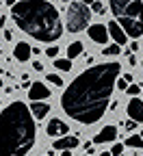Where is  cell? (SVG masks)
Listing matches in <instances>:
<instances>
[{"label":"cell","mask_w":143,"mask_h":156,"mask_svg":"<svg viewBox=\"0 0 143 156\" xmlns=\"http://www.w3.org/2000/svg\"><path fill=\"white\" fill-rule=\"evenodd\" d=\"M80 2H85V5H91V2H93V0H80Z\"/></svg>","instance_id":"32"},{"label":"cell","mask_w":143,"mask_h":156,"mask_svg":"<svg viewBox=\"0 0 143 156\" xmlns=\"http://www.w3.org/2000/svg\"><path fill=\"white\" fill-rule=\"evenodd\" d=\"M37 139V126L30 108L15 100L0 113V156H26Z\"/></svg>","instance_id":"2"},{"label":"cell","mask_w":143,"mask_h":156,"mask_svg":"<svg viewBox=\"0 0 143 156\" xmlns=\"http://www.w3.org/2000/svg\"><path fill=\"white\" fill-rule=\"evenodd\" d=\"M85 152L91 156V154H93V145H89V143H87V145H85Z\"/></svg>","instance_id":"29"},{"label":"cell","mask_w":143,"mask_h":156,"mask_svg":"<svg viewBox=\"0 0 143 156\" xmlns=\"http://www.w3.org/2000/svg\"><path fill=\"white\" fill-rule=\"evenodd\" d=\"M54 67L59 72H70L72 69V58H54Z\"/></svg>","instance_id":"16"},{"label":"cell","mask_w":143,"mask_h":156,"mask_svg":"<svg viewBox=\"0 0 143 156\" xmlns=\"http://www.w3.org/2000/svg\"><path fill=\"white\" fill-rule=\"evenodd\" d=\"M91 7H93V11H95V13H104V5H102L100 0H93Z\"/></svg>","instance_id":"22"},{"label":"cell","mask_w":143,"mask_h":156,"mask_svg":"<svg viewBox=\"0 0 143 156\" xmlns=\"http://www.w3.org/2000/svg\"><path fill=\"white\" fill-rule=\"evenodd\" d=\"M46 156H48V154H46Z\"/></svg>","instance_id":"39"},{"label":"cell","mask_w":143,"mask_h":156,"mask_svg":"<svg viewBox=\"0 0 143 156\" xmlns=\"http://www.w3.org/2000/svg\"><path fill=\"white\" fill-rule=\"evenodd\" d=\"M30 113H33V117L35 119H44V117L50 113V106L46 104V102H33V106H30Z\"/></svg>","instance_id":"14"},{"label":"cell","mask_w":143,"mask_h":156,"mask_svg":"<svg viewBox=\"0 0 143 156\" xmlns=\"http://www.w3.org/2000/svg\"><path fill=\"white\" fill-rule=\"evenodd\" d=\"M119 69V63H100L78 74L61 95L65 115L85 126L100 122L109 108Z\"/></svg>","instance_id":"1"},{"label":"cell","mask_w":143,"mask_h":156,"mask_svg":"<svg viewBox=\"0 0 143 156\" xmlns=\"http://www.w3.org/2000/svg\"><path fill=\"white\" fill-rule=\"evenodd\" d=\"M117 139V128L115 126H104L95 136H93V143H111Z\"/></svg>","instance_id":"10"},{"label":"cell","mask_w":143,"mask_h":156,"mask_svg":"<svg viewBox=\"0 0 143 156\" xmlns=\"http://www.w3.org/2000/svg\"><path fill=\"white\" fill-rule=\"evenodd\" d=\"M5 2H7V5H11V7H13V5H15V2H17V0H5Z\"/></svg>","instance_id":"31"},{"label":"cell","mask_w":143,"mask_h":156,"mask_svg":"<svg viewBox=\"0 0 143 156\" xmlns=\"http://www.w3.org/2000/svg\"><path fill=\"white\" fill-rule=\"evenodd\" d=\"M137 50H139V44L132 41V44H130V52H137Z\"/></svg>","instance_id":"28"},{"label":"cell","mask_w":143,"mask_h":156,"mask_svg":"<svg viewBox=\"0 0 143 156\" xmlns=\"http://www.w3.org/2000/svg\"><path fill=\"white\" fill-rule=\"evenodd\" d=\"M85 156H89V154H85Z\"/></svg>","instance_id":"37"},{"label":"cell","mask_w":143,"mask_h":156,"mask_svg":"<svg viewBox=\"0 0 143 156\" xmlns=\"http://www.w3.org/2000/svg\"><path fill=\"white\" fill-rule=\"evenodd\" d=\"M0 5H2V2H0Z\"/></svg>","instance_id":"38"},{"label":"cell","mask_w":143,"mask_h":156,"mask_svg":"<svg viewBox=\"0 0 143 156\" xmlns=\"http://www.w3.org/2000/svg\"><path fill=\"white\" fill-rule=\"evenodd\" d=\"M106 28H109V37L115 39V44H117V46H124V44L128 41V35L124 33V28H121L117 22H109Z\"/></svg>","instance_id":"9"},{"label":"cell","mask_w":143,"mask_h":156,"mask_svg":"<svg viewBox=\"0 0 143 156\" xmlns=\"http://www.w3.org/2000/svg\"><path fill=\"white\" fill-rule=\"evenodd\" d=\"M100 156H111V152H102V154H100Z\"/></svg>","instance_id":"33"},{"label":"cell","mask_w":143,"mask_h":156,"mask_svg":"<svg viewBox=\"0 0 143 156\" xmlns=\"http://www.w3.org/2000/svg\"><path fill=\"white\" fill-rule=\"evenodd\" d=\"M89 28V39H93L95 44H106L109 41V28L104 24H91Z\"/></svg>","instance_id":"6"},{"label":"cell","mask_w":143,"mask_h":156,"mask_svg":"<svg viewBox=\"0 0 143 156\" xmlns=\"http://www.w3.org/2000/svg\"><path fill=\"white\" fill-rule=\"evenodd\" d=\"M128 63H130V65H137V56H134V54L128 56Z\"/></svg>","instance_id":"27"},{"label":"cell","mask_w":143,"mask_h":156,"mask_svg":"<svg viewBox=\"0 0 143 156\" xmlns=\"http://www.w3.org/2000/svg\"><path fill=\"white\" fill-rule=\"evenodd\" d=\"M61 2H70V0H61Z\"/></svg>","instance_id":"34"},{"label":"cell","mask_w":143,"mask_h":156,"mask_svg":"<svg viewBox=\"0 0 143 156\" xmlns=\"http://www.w3.org/2000/svg\"><path fill=\"white\" fill-rule=\"evenodd\" d=\"M126 111H128V117H130V119H134L137 124L143 122V100L132 98V100L128 102V106H126Z\"/></svg>","instance_id":"8"},{"label":"cell","mask_w":143,"mask_h":156,"mask_svg":"<svg viewBox=\"0 0 143 156\" xmlns=\"http://www.w3.org/2000/svg\"><path fill=\"white\" fill-rule=\"evenodd\" d=\"M61 156H72V150H63V152H61Z\"/></svg>","instance_id":"30"},{"label":"cell","mask_w":143,"mask_h":156,"mask_svg":"<svg viewBox=\"0 0 143 156\" xmlns=\"http://www.w3.org/2000/svg\"><path fill=\"white\" fill-rule=\"evenodd\" d=\"M141 139H143V130H141Z\"/></svg>","instance_id":"35"},{"label":"cell","mask_w":143,"mask_h":156,"mask_svg":"<svg viewBox=\"0 0 143 156\" xmlns=\"http://www.w3.org/2000/svg\"><path fill=\"white\" fill-rule=\"evenodd\" d=\"M115 85H117L121 91H126V89H128V80H126V78H119V80H115Z\"/></svg>","instance_id":"24"},{"label":"cell","mask_w":143,"mask_h":156,"mask_svg":"<svg viewBox=\"0 0 143 156\" xmlns=\"http://www.w3.org/2000/svg\"><path fill=\"white\" fill-rule=\"evenodd\" d=\"M30 91H28V98L33 102H39V100H46V98L50 95V91H48V87L44 85V83H33L30 87H28Z\"/></svg>","instance_id":"11"},{"label":"cell","mask_w":143,"mask_h":156,"mask_svg":"<svg viewBox=\"0 0 143 156\" xmlns=\"http://www.w3.org/2000/svg\"><path fill=\"white\" fill-rule=\"evenodd\" d=\"M121 152H124V145H121V143H115L113 150H111V156H119Z\"/></svg>","instance_id":"23"},{"label":"cell","mask_w":143,"mask_h":156,"mask_svg":"<svg viewBox=\"0 0 143 156\" xmlns=\"http://www.w3.org/2000/svg\"><path fill=\"white\" fill-rule=\"evenodd\" d=\"M80 54H83V44H80V41H74V44L67 46V58H72V61H74V58L80 56Z\"/></svg>","instance_id":"15"},{"label":"cell","mask_w":143,"mask_h":156,"mask_svg":"<svg viewBox=\"0 0 143 156\" xmlns=\"http://www.w3.org/2000/svg\"><path fill=\"white\" fill-rule=\"evenodd\" d=\"M33 69H35V72H41V69H44V65L39 63V61H33Z\"/></svg>","instance_id":"26"},{"label":"cell","mask_w":143,"mask_h":156,"mask_svg":"<svg viewBox=\"0 0 143 156\" xmlns=\"http://www.w3.org/2000/svg\"><path fill=\"white\" fill-rule=\"evenodd\" d=\"M126 145L128 147H134V150H143V139H141V134H132V136H128L126 139Z\"/></svg>","instance_id":"17"},{"label":"cell","mask_w":143,"mask_h":156,"mask_svg":"<svg viewBox=\"0 0 143 156\" xmlns=\"http://www.w3.org/2000/svg\"><path fill=\"white\" fill-rule=\"evenodd\" d=\"M54 145V150H74V147H78V136H70V134H65V136H59V139L52 143Z\"/></svg>","instance_id":"13"},{"label":"cell","mask_w":143,"mask_h":156,"mask_svg":"<svg viewBox=\"0 0 143 156\" xmlns=\"http://www.w3.org/2000/svg\"><path fill=\"white\" fill-rule=\"evenodd\" d=\"M119 52H121V48H119L117 44H113V46H106V48H104V56H106V54H111V56H117Z\"/></svg>","instance_id":"18"},{"label":"cell","mask_w":143,"mask_h":156,"mask_svg":"<svg viewBox=\"0 0 143 156\" xmlns=\"http://www.w3.org/2000/svg\"><path fill=\"white\" fill-rule=\"evenodd\" d=\"M126 93H128V95H139V93H141V87H139V85H128Z\"/></svg>","instance_id":"21"},{"label":"cell","mask_w":143,"mask_h":156,"mask_svg":"<svg viewBox=\"0 0 143 156\" xmlns=\"http://www.w3.org/2000/svg\"><path fill=\"white\" fill-rule=\"evenodd\" d=\"M117 24L132 39L143 35V0H109Z\"/></svg>","instance_id":"4"},{"label":"cell","mask_w":143,"mask_h":156,"mask_svg":"<svg viewBox=\"0 0 143 156\" xmlns=\"http://www.w3.org/2000/svg\"><path fill=\"white\" fill-rule=\"evenodd\" d=\"M11 20L37 41L52 44L63 35L61 15L48 0H20L11 7Z\"/></svg>","instance_id":"3"},{"label":"cell","mask_w":143,"mask_h":156,"mask_svg":"<svg viewBox=\"0 0 143 156\" xmlns=\"http://www.w3.org/2000/svg\"><path fill=\"white\" fill-rule=\"evenodd\" d=\"M124 128H126V130H134V128H137V122H134V119H128V122L124 124Z\"/></svg>","instance_id":"25"},{"label":"cell","mask_w":143,"mask_h":156,"mask_svg":"<svg viewBox=\"0 0 143 156\" xmlns=\"http://www.w3.org/2000/svg\"><path fill=\"white\" fill-rule=\"evenodd\" d=\"M46 132L50 136H54V139H59V136H65L70 132V126L65 122H61V119H50V124L46 126Z\"/></svg>","instance_id":"7"},{"label":"cell","mask_w":143,"mask_h":156,"mask_svg":"<svg viewBox=\"0 0 143 156\" xmlns=\"http://www.w3.org/2000/svg\"><path fill=\"white\" fill-rule=\"evenodd\" d=\"M91 11L85 2H72L67 7V30L70 33H80L89 26Z\"/></svg>","instance_id":"5"},{"label":"cell","mask_w":143,"mask_h":156,"mask_svg":"<svg viewBox=\"0 0 143 156\" xmlns=\"http://www.w3.org/2000/svg\"><path fill=\"white\" fill-rule=\"evenodd\" d=\"M48 83H52L54 87H61L63 85V78H61L59 74H48Z\"/></svg>","instance_id":"19"},{"label":"cell","mask_w":143,"mask_h":156,"mask_svg":"<svg viewBox=\"0 0 143 156\" xmlns=\"http://www.w3.org/2000/svg\"><path fill=\"white\" fill-rule=\"evenodd\" d=\"M141 65H143V58H141Z\"/></svg>","instance_id":"36"},{"label":"cell","mask_w":143,"mask_h":156,"mask_svg":"<svg viewBox=\"0 0 143 156\" xmlns=\"http://www.w3.org/2000/svg\"><path fill=\"white\" fill-rule=\"evenodd\" d=\"M30 54H33V48L26 41H20L13 48V56H15V61H20V63H26L28 58H30Z\"/></svg>","instance_id":"12"},{"label":"cell","mask_w":143,"mask_h":156,"mask_svg":"<svg viewBox=\"0 0 143 156\" xmlns=\"http://www.w3.org/2000/svg\"><path fill=\"white\" fill-rule=\"evenodd\" d=\"M46 54H48L50 58L59 56V46H56V44H54V46H48V48H46Z\"/></svg>","instance_id":"20"}]
</instances>
